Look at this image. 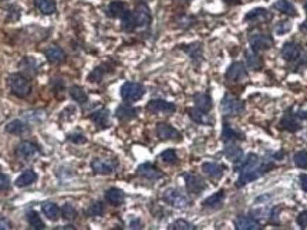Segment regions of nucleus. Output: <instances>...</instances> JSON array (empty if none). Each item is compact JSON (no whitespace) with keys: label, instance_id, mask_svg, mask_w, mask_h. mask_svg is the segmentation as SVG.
<instances>
[{"label":"nucleus","instance_id":"obj_7","mask_svg":"<svg viewBox=\"0 0 307 230\" xmlns=\"http://www.w3.org/2000/svg\"><path fill=\"white\" fill-rule=\"evenodd\" d=\"M249 43L254 52H266L273 46V39L266 33H253L249 37Z\"/></svg>","mask_w":307,"mask_h":230},{"label":"nucleus","instance_id":"obj_37","mask_svg":"<svg viewBox=\"0 0 307 230\" xmlns=\"http://www.w3.org/2000/svg\"><path fill=\"white\" fill-rule=\"evenodd\" d=\"M34 7L43 14H53L57 9L54 0H34Z\"/></svg>","mask_w":307,"mask_h":230},{"label":"nucleus","instance_id":"obj_23","mask_svg":"<svg viewBox=\"0 0 307 230\" xmlns=\"http://www.w3.org/2000/svg\"><path fill=\"white\" fill-rule=\"evenodd\" d=\"M193 103H195V107L203 113H209L213 107L211 95L208 93H198V94L193 95Z\"/></svg>","mask_w":307,"mask_h":230},{"label":"nucleus","instance_id":"obj_3","mask_svg":"<svg viewBox=\"0 0 307 230\" xmlns=\"http://www.w3.org/2000/svg\"><path fill=\"white\" fill-rule=\"evenodd\" d=\"M162 200L172 208H177V209H185L191 205L188 196L182 190L175 188L167 189L162 195Z\"/></svg>","mask_w":307,"mask_h":230},{"label":"nucleus","instance_id":"obj_33","mask_svg":"<svg viewBox=\"0 0 307 230\" xmlns=\"http://www.w3.org/2000/svg\"><path fill=\"white\" fill-rule=\"evenodd\" d=\"M188 114L191 116V119L196 124H201V125H209L212 121L208 116V113H203L201 110H198L196 107L195 108H189L188 110Z\"/></svg>","mask_w":307,"mask_h":230},{"label":"nucleus","instance_id":"obj_21","mask_svg":"<svg viewBox=\"0 0 307 230\" xmlns=\"http://www.w3.org/2000/svg\"><path fill=\"white\" fill-rule=\"evenodd\" d=\"M202 171L209 178L221 179L223 176V172H225V167L218 162H205V164H202Z\"/></svg>","mask_w":307,"mask_h":230},{"label":"nucleus","instance_id":"obj_9","mask_svg":"<svg viewBox=\"0 0 307 230\" xmlns=\"http://www.w3.org/2000/svg\"><path fill=\"white\" fill-rule=\"evenodd\" d=\"M145 108H147V111L152 113V114H159V113L161 114H172V113H175L177 105L174 103H170V101L157 98V100H151Z\"/></svg>","mask_w":307,"mask_h":230},{"label":"nucleus","instance_id":"obj_25","mask_svg":"<svg viewBox=\"0 0 307 230\" xmlns=\"http://www.w3.org/2000/svg\"><path fill=\"white\" fill-rule=\"evenodd\" d=\"M88 118L96 124L98 128H106L108 125V119H110V111L107 108H100L94 113L88 115Z\"/></svg>","mask_w":307,"mask_h":230},{"label":"nucleus","instance_id":"obj_36","mask_svg":"<svg viewBox=\"0 0 307 230\" xmlns=\"http://www.w3.org/2000/svg\"><path fill=\"white\" fill-rule=\"evenodd\" d=\"M110 71H111V68H108L107 64L98 65V67H96V68L90 73L88 81H90V83H100V81H103V78H104Z\"/></svg>","mask_w":307,"mask_h":230},{"label":"nucleus","instance_id":"obj_18","mask_svg":"<svg viewBox=\"0 0 307 230\" xmlns=\"http://www.w3.org/2000/svg\"><path fill=\"white\" fill-rule=\"evenodd\" d=\"M44 54H46V58L50 64H61L65 61L67 56L61 47L59 46H50L44 50Z\"/></svg>","mask_w":307,"mask_h":230},{"label":"nucleus","instance_id":"obj_8","mask_svg":"<svg viewBox=\"0 0 307 230\" xmlns=\"http://www.w3.org/2000/svg\"><path fill=\"white\" fill-rule=\"evenodd\" d=\"M116 168L117 161H113V159L96 158L91 161V169L94 171L96 175H111V173H114Z\"/></svg>","mask_w":307,"mask_h":230},{"label":"nucleus","instance_id":"obj_57","mask_svg":"<svg viewBox=\"0 0 307 230\" xmlns=\"http://www.w3.org/2000/svg\"><path fill=\"white\" fill-rule=\"evenodd\" d=\"M305 11H306V13H307V1H306V3H305Z\"/></svg>","mask_w":307,"mask_h":230},{"label":"nucleus","instance_id":"obj_40","mask_svg":"<svg viewBox=\"0 0 307 230\" xmlns=\"http://www.w3.org/2000/svg\"><path fill=\"white\" fill-rule=\"evenodd\" d=\"M245 56H246V63H247V65L250 68H253V70H260L262 68L263 61H262V58L259 57V54L254 50H247V52L245 53Z\"/></svg>","mask_w":307,"mask_h":230},{"label":"nucleus","instance_id":"obj_46","mask_svg":"<svg viewBox=\"0 0 307 230\" xmlns=\"http://www.w3.org/2000/svg\"><path fill=\"white\" fill-rule=\"evenodd\" d=\"M293 162L297 168L307 169V151H299L293 157Z\"/></svg>","mask_w":307,"mask_h":230},{"label":"nucleus","instance_id":"obj_54","mask_svg":"<svg viewBox=\"0 0 307 230\" xmlns=\"http://www.w3.org/2000/svg\"><path fill=\"white\" fill-rule=\"evenodd\" d=\"M172 1H174L175 4H178V6H188L192 0H172Z\"/></svg>","mask_w":307,"mask_h":230},{"label":"nucleus","instance_id":"obj_58","mask_svg":"<svg viewBox=\"0 0 307 230\" xmlns=\"http://www.w3.org/2000/svg\"><path fill=\"white\" fill-rule=\"evenodd\" d=\"M225 1H228V3H232L233 0H225Z\"/></svg>","mask_w":307,"mask_h":230},{"label":"nucleus","instance_id":"obj_27","mask_svg":"<svg viewBox=\"0 0 307 230\" xmlns=\"http://www.w3.org/2000/svg\"><path fill=\"white\" fill-rule=\"evenodd\" d=\"M125 10H127L125 3H123V1H120V0H114V1H111V3L107 6L106 14L108 17H111V19H117V17H121V16L125 13Z\"/></svg>","mask_w":307,"mask_h":230},{"label":"nucleus","instance_id":"obj_26","mask_svg":"<svg viewBox=\"0 0 307 230\" xmlns=\"http://www.w3.org/2000/svg\"><path fill=\"white\" fill-rule=\"evenodd\" d=\"M37 178H39V176H37V173H36L33 169H26L20 176L16 179L14 185H16L17 188H27V186L33 185V183L37 180Z\"/></svg>","mask_w":307,"mask_h":230},{"label":"nucleus","instance_id":"obj_31","mask_svg":"<svg viewBox=\"0 0 307 230\" xmlns=\"http://www.w3.org/2000/svg\"><path fill=\"white\" fill-rule=\"evenodd\" d=\"M239 139H244V135L238 131H235L231 124L225 122L222 128V141L226 142H235V141H239Z\"/></svg>","mask_w":307,"mask_h":230},{"label":"nucleus","instance_id":"obj_35","mask_svg":"<svg viewBox=\"0 0 307 230\" xmlns=\"http://www.w3.org/2000/svg\"><path fill=\"white\" fill-rule=\"evenodd\" d=\"M4 129H6V132H9L11 135H21L27 131V124L20 119H13L6 125Z\"/></svg>","mask_w":307,"mask_h":230},{"label":"nucleus","instance_id":"obj_44","mask_svg":"<svg viewBox=\"0 0 307 230\" xmlns=\"http://www.w3.org/2000/svg\"><path fill=\"white\" fill-rule=\"evenodd\" d=\"M168 229H171V230H195L196 229V226H195V225H192L191 222H188V220L178 219V220H175L174 223H171L170 226H168Z\"/></svg>","mask_w":307,"mask_h":230},{"label":"nucleus","instance_id":"obj_48","mask_svg":"<svg viewBox=\"0 0 307 230\" xmlns=\"http://www.w3.org/2000/svg\"><path fill=\"white\" fill-rule=\"evenodd\" d=\"M67 139H68L70 142L75 144V145H81V144H85V142H87V138H85L83 134H80V132H73V134H68Z\"/></svg>","mask_w":307,"mask_h":230},{"label":"nucleus","instance_id":"obj_17","mask_svg":"<svg viewBox=\"0 0 307 230\" xmlns=\"http://www.w3.org/2000/svg\"><path fill=\"white\" fill-rule=\"evenodd\" d=\"M244 20L246 21V23H247V21H252V23H265V21L272 20V13L269 10H266V9L257 7V9L247 11Z\"/></svg>","mask_w":307,"mask_h":230},{"label":"nucleus","instance_id":"obj_50","mask_svg":"<svg viewBox=\"0 0 307 230\" xmlns=\"http://www.w3.org/2000/svg\"><path fill=\"white\" fill-rule=\"evenodd\" d=\"M10 188V178L4 173H0V190H7Z\"/></svg>","mask_w":307,"mask_h":230},{"label":"nucleus","instance_id":"obj_49","mask_svg":"<svg viewBox=\"0 0 307 230\" xmlns=\"http://www.w3.org/2000/svg\"><path fill=\"white\" fill-rule=\"evenodd\" d=\"M296 222L302 229L307 228V210H303V212H300V213L297 215Z\"/></svg>","mask_w":307,"mask_h":230},{"label":"nucleus","instance_id":"obj_5","mask_svg":"<svg viewBox=\"0 0 307 230\" xmlns=\"http://www.w3.org/2000/svg\"><path fill=\"white\" fill-rule=\"evenodd\" d=\"M245 111V103L242 100L226 94L221 101V113L225 116H235V115L242 114Z\"/></svg>","mask_w":307,"mask_h":230},{"label":"nucleus","instance_id":"obj_30","mask_svg":"<svg viewBox=\"0 0 307 230\" xmlns=\"http://www.w3.org/2000/svg\"><path fill=\"white\" fill-rule=\"evenodd\" d=\"M137 21H135V16L134 11H129L127 9L125 13L121 16V29L124 32H134L137 29Z\"/></svg>","mask_w":307,"mask_h":230},{"label":"nucleus","instance_id":"obj_19","mask_svg":"<svg viewBox=\"0 0 307 230\" xmlns=\"http://www.w3.org/2000/svg\"><path fill=\"white\" fill-rule=\"evenodd\" d=\"M137 115H138V110L137 108H134V107H131V105L121 104L117 107L116 110L117 119H120V121H123V122L131 121V119L137 118Z\"/></svg>","mask_w":307,"mask_h":230},{"label":"nucleus","instance_id":"obj_29","mask_svg":"<svg viewBox=\"0 0 307 230\" xmlns=\"http://www.w3.org/2000/svg\"><path fill=\"white\" fill-rule=\"evenodd\" d=\"M223 200H225V190H219L216 193H213L212 196L206 198L202 205L203 208H211V209H216V208H221L223 205Z\"/></svg>","mask_w":307,"mask_h":230},{"label":"nucleus","instance_id":"obj_42","mask_svg":"<svg viewBox=\"0 0 307 230\" xmlns=\"http://www.w3.org/2000/svg\"><path fill=\"white\" fill-rule=\"evenodd\" d=\"M106 213V205L101 202V200H96L93 202L88 209H87V215L88 216H93V218H98V216H103Z\"/></svg>","mask_w":307,"mask_h":230},{"label":"nucleus","instance_id":"obj_11","mask_svg":"<svg viewBox=\"0 0 307 230\" xmlns=\"http://www.w3.org/2000/svg\"><path fill=\"white\" fill-rule=\"evenodd\" d=\"M185 179V185L188 192L192 195H201L203 190H206L208 185L203 182V179H201L198 175H193V173H185L184 175Z\"/></svg>","mask_w":307,"mask_h":230},{"label":"nucleus","instance_id":"obj_14","mask_svg":"<svg viewBox=\"0 0 307 230\" xmlns=\"http://www.w3.org/2000/svg\"><path fill=\"white\" fill-rule=\"evenodd\" d=\"M137 175L144 179H149V180H157V179H161L164 176V173L159 171L158 168L154 167L149 162H145L137 168Z\"/></svg>","mask_w":307,"mask_h":230},{"label":"nucleus","instance_id":"obj_51","mask_svg":"<svg viewBox=\"0 0 307 230\" xmlns=\"http://www.w3.org/2000/svg\"><path fill=\"white\" fill-rule=\"evenodd\" d=\"M299 185H300V188L303 189L305 192H307V175H300L299 176Z\"/></svg>","mask_w":307,"mask_h":230},{"label":"nucleus","instance_id":"obj_10","mask_svg":"<svg viewBox=\"0 0 307 230\" xmlns=\"http://www.w3.org/2000/svg\"><path fill=\"white\" fill-rule=\"evenodd\" d=\"M155 132H157V136L162 141H181V132L178 129H175L174 126L167 124V122H159L157 124V128H155Z\"/></svg>","mask_w":307,"mask_h":230},{"label":"nucleus","instance_id":"obj_4","mask_svg":"<svg viewBox=\"0 0 307 230\" xmlns=\"http://www.w3.org/2000/svg\"><path fill=\"white\" fill-rule=\"evenodd\" d=\"M120 94L124 101H128V103L138 101L145 94V87L142 84L135 83V81H127V83L123 84Z\"/></svg>","mask_w":307,"mask_h":230},{"label":"nucleus","instance_id":"obj_34","mask_svg":"<svg viewBox=\"0 0 307 230\" xmlns=\"http://www.w3.org/2000/svg\"><path fill=\"white\" fill-rule=\"evenodd\" d=\"M70 95H71V98L74 100L77 104L85 105L88 103V94L85 93L84 88L80 87V85H73L70 88Z\"/></svg>","mask_w":307,"mask_h":230},{"label":"nucleus","instance_id":"obj_43","mask_svg":"<svg viewBox=\"0 0 307 230\" xmlns=\"http://www.w3.org/2000/svg\"><path fill=\"white\" fill-rule=\"evenodd\" d=\"M61 216H63L64 220L73 222L74 219H77V216H78V212H77V209H75L73 205H70V203H65L63 208H61Z\"/></svg>","mask_w":307,"mask_h":230},{"label":"nucleus","instance_id":"obj_47","mask_svg":"<svg viewBox=\"0 0 307 230\" xmlns=\"http://www.w3.org/2000/svg\"><path fill=\"white\" fill-rule=\"evenodd\" d=\"M292 30V23L289 20H282L279 21L277 24L275 26V33L277 36H283Z\"/></svg>","mask_w":307,"mask_h":230},{"label":"nucleus","instance_id":"obj_38","mask_svg":"<svg viewBox=\"0 0 307 230\" xmlns=\"http://www.w3.org/2000/svg\"><path fill=\"white\" fill-rule=\"evenodd\" d=\"M273 9L283 13V14H287V16H296L297 14L295 6L289 0H277L273 4Z\"/></svg>","mask_w":307,"mask_h":230},{"label":"nucleus","instance_id":"obj_55","mask_svg":"<svg viewBox=\"0 0 307 230\" xmlns=\"http://www.w3.org/2000/svg\"><path fill=\"white\" fill-rule=\"evenodd\" d=\"M129 226H131V229H141V222L139 220H132Z\"/></svg>","mask_w":307,"mask_h":230},{"label":"nucleus","instance_id":"obj_13","mask_svg":"<svg viewBox=\"0 0 307 230\" xmlns=\"http://www.w3.org/2000/svg\"><path fill=\"white\" fill-rule=\"evenodd\" d=\"M280 54L283 57V60L287 61V63H293V61H297L300 58V54H302V50H300V46L295 42H287L283 44L282 50H280Z\"/></svg>","mask_w":307,"mask_h":230},{"label":"nucleus","instance_id":"obj_53","mask_svg":"<svg viewBox=\"0 0 307 230\" xmlns=\"http://www.w3.org/2000/svg\"><path fill=\"white\" fill-rule=\"evenodd\" d=\"M295 114H296V116L299 118V119H307V111H302V110H299V111H296Z\"/></svg>","mask_w":307,"mask_h":230},{"label":"nucleus","instance_id":"obj_16","mask_svg":"<svg viewBox=\"0 0 307 230\" xmlns=\"http://www.w3.org/2000/svg\"><path fill=\"white\" fill-rule=\"evenodd\" d=\"M134 16H135V21H137L138 27H148L151 24V11H149L148 6L141 3L135 7V11H134Z\"/></svg>","mask_w":307,"mask_h":230},{"label":"nucleus","instance_id":"obj_32","mask_svg":"<svg viewBox=\"0 0 307 230\" xmlns=\"http://www.w3.org/2000/svg\"><path fill=\"white\" fill-rule=\"evenodd\" d=\"M186 54L191 56V58L193 61H202V44L201 43H192V44H185L181 47Z\"/></svg>","mask_w":307,"mask_h":230},{"label":"nucleus","instance_id":"obj_6","mask_svg":"<svg viewBox=\"0 0 307 230\" xmlns=\"http://www.w3.org/2000/svg\"><path fill=\"white\" fill-rule=\"evenodd\" d=\"M247 77H249L247 70L245 68L244 64L239 63V61L231 64L225 73V78L231 83H244L247 80Z\"/></svg>","mask_w":307,"mask_h":230},{"label":"nucleus","instance_id":"obj_24","mask_svg":"<svg viewBox=\"0 0 307 230\" xmlns=\"http://www.w3.org/2000/svg\"><path fill=\"white\" fill-rule=\"evenodd\" d=\"M106 200L113 206H121L125 202V193L118 188H111L106 192Z\"/></svg>","mask_w":307,"mask_h":230},{"label":"nucleus","instance_id":"obj_45","mask_svg":"<svg viewBox=\"0 0 307 230\" xmlns=\"http://www.w3.org/2000/svg\"><path fill=\"white\" fill-rule=\"evenodd\" d=\"M159 159L168 165H175L178 162V155L174 149H165L161 155H159Z\"/></svg>","mask_w":307,"mask_h":230},{"label":"nucleus","instance_id":"obj_22","mask_svg":"<svg viewBox=\"0 0 307 230\" xmlns=\"http://www.w3.org/2000/svg\"><path fill=\"white\" fill-rule=\"evenodd\" d=\"M223 154H225V157L228 158V159H231L235 164L242 162V159H244V151H242V148L235 145L233 142H226V144H225Z\"/></svg>","mask_w":307,"mask_h":230},{"label":"nucleus","instance_id":"obj_12","mask_svg":"<svg viewBox=\"0 0 307 230\" xmlns=\"http://www.w3.org/2000/svg\"><path fill=\"white\" fill-rule=\"evenodd\" d=\"M39 152H40L39 145H36L34 142H30V141H23L16 147V155L21 159H26V161L34 158Z\"/></svg>","mask_w":307,"mask_h":230},{"label":"nucleus","instance_id":"obj_1","mask_svg":"<svg viewBox=\"0 0 307 230\" xmlns=\"http://www.w3.org/2000/svg\"><path fill=\"white\" fill-rule=\"evenodd\" d=\"M273 167H275V162L272 159H266V158L259 157L256 154H249L246 159H242L236 186L244 188L247 183L262 178Z\"/></svg>","mask_w":307,"mask_h":230},{"label":"nucleus","instance_id":"obj_2","mask_svg":"<svg viewBox=\"0 0 307 230\" xmlns=\"http://www.w3.org/2000/svg\"><path fill=\"white\" fill-rule=\"evenodd\" d=\"M9 85L11 93L19 98H26L32 94V84L21 74H11L9 77Z\"/></svg>","mask_w":307,"mask_h":230},{"label":"nucleus","instance_id":"obj_15","mask_svg":"<svg viewBox=\"0 0 307 230\" xmlns=\"http://www.w3.org/2000/svg\"><path fill=\"white\" fill-rule=\"evenodd\" d=\"M280 128H282V129H286L289 132H297V131L302 128L300 119L297 118L295 113L287 111V113H285V115L282 116V119H280Z\"/></svg>","mask_w":307,"mask_h":230},{"label":"nucleus","instance_id":"obj_20","mask_svg":"<svg viewBox=\"0 0 307 230\" xmlns=\"http://www.w3.org/2000/svg\"><path fill=\"white\" fill-rule=\"evenodd\" d=\"M235 228L238 230H260L262 225L253 218L249 216H239L235 219Z\"/></svg>","mask_w":307,"mask_h":230},{"label":"nucleus","instance_id":"obj_56","mask_svg":"<svg viewBox=\"0 0 307 230\" xmlns=\"http://www.w3.org/2000/svg\"><path fill=\"white\" fill-rule=\"evenodd\" d=\"M300 29H302V30H305V32H307V20L302 24V27H300Z\"/></svg>","mask_w":307,"mask_h":230},{"label":"nucleus","instance_id":"obj_52","mask_svg":"<svg viewBox=\"0 0 307 230\" xmlns=\"http://www.w3.org/2000/svg\"><path fill=\"white\" fill-rule=\"evenodd\" d=\"M11 229V223L7 219H0V230Z\"/></svg>","mask_w":307,"mask_h":230},{"label":"nucleus","instance_id":"obj_39","mask_svg":"<svg viewBox=\"0 0 307 230\" xmlns=\"http://www.w3.org/2000/svg\"><path fill=\"white\" fill-rule=\"evenodd\" d=\"M27 222H29V226L34 230H43L46 229V225L40 218V215L36 212V210H29L27 212Z\"/></svg>","mask_w":307,"mask_h":230},{"label":"nucleus","instance_id":"obj_41","mask_svg":"<svg viewBox=\"0 0 307 230\" xmlns=\"http://www.w3.org/2000/svg\"><path fill=\"white\" fill-rule=\"evenodd\" d=\"M19 67H21L23 71H26L27 74H32V75L37 73V63H36V60H34L33 57H30V56H26L20 61Z\"/></svg>","mask_w":307,"mask_h":230},{"label":"nucleus","instance_id":"obj_28","mask_svg":"<svg viewBox=\"0 0 307 230\" xmlns=\"http://www.w3.org/2000/svg\"><path fill=\"white\" fill-rule=\"evenodd\" d=\"M42 210L43 215H44L47 219L53 220V222H56V220L60 218V215H61V209H60L56 203H53V202H44L42 205Z\"/></svg>","mask_w":307,"mask_h":230}]
</instances>
